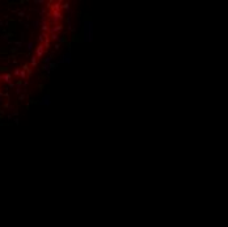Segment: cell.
Segmentation results:
<instances>
[{
	"label": "cell",
	"mask_w": 228,
	"mask_h": 227,
	"mask_svg": "<svg viewBox=\"0 0 228 227\" xmlns=\"http://www.w3.org/2000/svg\"><path fill=\"white\" fill-rule=\"evenodd\" d=\"M63 8L64 9H70V4L68 3H63Z\"/></svg>",
	"instance_id": "cell-7"
},
{
	"label": "cell",
	"mask_w": 228,
	"mask_h": 227,
	"mask_svg": "<svg viewBox=\"0 0 228 227\" xmlns=\"http://www.w3.org/2000/svg\"><path fill=\"white\" fill-rule=\"evenodd\" d=\"M47 29H49V28H47V25H46V22H43V24H42V30L45 32V30H47Z\"/></svg>",
	"instance_id": "cell-8"
},
{
	"label": "cell",
	"mask_w": 228,
	"mask_h": 227,
	"mask_svg": "<svg viewBox=\"0 0 228 227\" xmlns=\"http://www.w3.org/2000/svg\"><path fill=\"white\" fill-rule=\"evenodd\" d=\"M42 104H46V105H49L50 104V101H49V95H46L43 97V101H42Z\"/></svg>",
	"instance_id": "cell-4"
},
{
	"label": "cell",
	"mask_w": 228,
	"mask_h": 227,
	"mask_svg": "<svg viewBox=\"0 0 228 227\" xmlns=\"http://www.w3.org/2000/svg\"><path fill=\"white\" fill-rule=\"evenodd\" d=\"M60 29H62V25H56V28H53V29H51V30H53V32L55 33V32H58V30H60Z\"/></svg>",
	"instance_id": "cell-6"
},
{
	"label": "cell",
	"mask_w": 228,
	"mask_h": 227,
	"mask_svg": "<svg viewBox=\"0 0 228 227\" xmlns=\"http://www.w3.org/2000/svg\"><path fill=\"white\" fill-rule=\"evenodd\" d=\"M56 38H58L56 34H53V36H51V39H56Z\"/></svg>",
	"instance_id": "cell-9"
},
{
	"label": "cell",
	"mask_w": 228,
	"mask_h": 227,
	"mask_svg": "<svg viewBox=\"0 0 228 227\" xmlns=\"http://www.w3.org/2000/svg\"><path fill=\"white\" fill-rule=\"evenodd\" d=\"M31 66H33V67H36V66H37V58H36V57L31 58Z\"/></svg>",
	"instance_id": "cell-5"
},
{
	"label": "cell",
	"mask_w": 228,
	"mask_h": 227,
	"mask_svg": "<svg viewBox=\"0 0 228 227\" xmlns=\"http://www.w3.org/2000/svg\"><path fill=\"white\" fill-rule=\"evenodd\" d=\"M62 62H67V63H70V62H71V59H70V53H67V54H64V55H63Z\"/></svg>",
	"instance_id": "cell-3"
},
{
	"label": "cell",
	"mask_w": 228,
	"mask_h": 227,
	"mask_svg": "<svg viewBox=\"0 0 228 227\" xmlns=\"http://www.w3.org/2000/svg\"><path fill=\"white\" fill-rule=\"evenodd\" d=\"M53 17H54V21H55V22H58L59 20H62V18H63L62 13H60L59 11H54V12H53Z\"/></svg>",
	"instance_id": "cell-2"
},
{
	"label": "cell",
	"mask_w": 228,
	"mask_h": 227,
	"mask_svg": "<svg viewBox=\"0 0 228 227\" xmlns=\"http://www.w3.org/2000/svg\"><path fill=\"white\" fill-rule=\"evenodd\" d=\"M45 46H43V43H41L40 46L37 47V51H36V58H41L42 55H43V53H45Z\"/></svg>",
	"instance_id": "cell-1"
}]
</instances>
